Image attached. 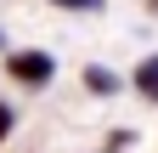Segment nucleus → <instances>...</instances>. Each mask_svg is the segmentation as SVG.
<instances>
[{"label": "nucleus", "instance_id": "1", "mask_svg": "<svg viewBox=\"0 0 158 153\" xmlns=\"http://www.w3.org/2000/svg\"><path fill=\"white\" fill-rule=\"evenodd\" d=\"M6 80L23 91H45L56 80V57L45 46H17V51H6Z\"/></svg>", "mask_w": 158, "mask_h": 153}, {"label": "nucleus", "instance_id": "3", "mask_svg": "<svg viewBox=\"0 0 158 153\" xmlns=\"http://www.w3.org/2000/svg\"><path fill=\"white\" fill-rule=\"evenodd\" d=\"M85 91H90V97H118V91H124V80H118L107 63H90V68H85Z\"/></svg>", "mask_w": 158, "mask_h": 153}, {"label": "nucleus", "instance_id": "5", "mask_svg": "<svg viewBox=\"0 0 158 153\" xmlns=\"http://www.w3.org/2000/svg\"><path fill=\"white\" fill-rule=\"evenodd\" d=\"M11 130H17V108L0 102V142H11Z\"/></svg>", "mask_w": 158, "mask_h": 153}, {"label": "nucleus", "instance_id": "4", "mask_svg": "<svg viewBox=\"0 0 158 153\" xmlns=\"http://www.w3.org/2000/svg\"><path fill=\"white\" fill-rule=\"evenodd\" d=\"M45 6H56V11H85L90 17V11H102L107 0H45Z\"/></svg>", "mask_w": 158, "mask_h": 153}, {"label": "nucleus", "instance_id": "6", "mask_svg": "<svg viewBox=\"0 0 158 153\" xmlns=\"http://www.w3.org/2000/svg\"><path fill=\"white\" fill-rule=\"evenodd\" d=\"M6 51H11V40H6V28H0V57H6Z\"/></svg>", "mask_w": 158, "mask_h": 153}, {"label": "nucleus", "instance_id": "2", "mask_svg": "<svg viewBox=\"0 0 158 153\" xmlns=\"http://www.w3.org/2000/svg\"><path fill=\"white\" fill-rule=\"evenodd\" d=\"M130 85H135V97H141V102H152V108H158V51L135 63V74H130Z\"/></svg>", "mask_w": 158, "mask_h": 153}, {"label": "nucleus", "instance_id": "7", "mask_svg": "<svg viewBox=\"0 0 158 153\" xmlns=\"http://www.w3.org/2000/svg\"><path fill=\"white\" fill-rule=\"evenodd\" d=\"M147 11H152V17H158V0H147Z\"/></svg>", "mask_w": 158, "mask_h": 153}]
</instances>
